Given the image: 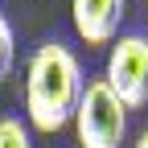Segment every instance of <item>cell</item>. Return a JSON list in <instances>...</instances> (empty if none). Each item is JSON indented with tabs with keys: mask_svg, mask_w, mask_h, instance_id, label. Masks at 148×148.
I'll return each mask as SVG.
<instances>
[{
	"mask_svg": "<svg viewBox=\"0 0 148 148\" xmlns=\"http://www.w3.org/2000/svg\"><path fill=\"white\" fill-rule=\"evenodd\" d=\"M136 148H148V132H144V136H140V140H136Z\"/></svg>",
	"mask_w": 148,
	"mask_h": 148,
	"instance_id": "52a82bcc",
	"label": "cell"
},
{
	"mask_svg": "<svg viewBox=\"0 0 148 148\" xmlns=\"http://www.w3.org/2000/svg\"><path fill=\"white\" fill-rule=\"evenodd\" d=\"M123 0H70V21L74 33L86 45H111L119 37V21H123Z\"/></svg>",
	"mask_w": 148,
	"mask_h": 148,
	"instance_id": "277c9868",
	"label": "cell"
},
{
	"mask_svg": "<svg viewBox=\"0 0 148 148\" xmlns=\"http://www.w3.org/2000/svg\"><path fill=\"white\" fill-rule=\"evenodd\" d=\"M103 82L119 95L123 107H144L148 103V37L144 33H123L111 41Z\"/></svg>",
	"mask_w": 148,
	"mask_h": 148,
	"instance_id": "3957f363",
	"label": "cell"
},
{
	"mask_svg": "<svg viewBox=\"0 0 148 148\" xmlns=\"http://www.w3.org/2000/svg\"><path fill=\"white\" fill-rule=\"evenodd\" d=\"M0 148H33V140H29V127H25L21 119L4 115V119H0Z\"/></svg>",
	"mask_w": 148,
	"mask_h": 148,
	"instance_id": "5b68a950",
	"label": "cell"
},
{
	"mask_svg": "<svg viewBox=\"0 0 148 148\" xmlns=\"http://www.w3.org/2000/svg\"><path fill=\"white\" fill-rule=\"evenodd\" d=\"M82 62L74 58V49L62 41L37 45L29 58V78H25V111L37 132H62L74 119V107L82 95Z\"/></svg>",
	"mask_w": 148,
	"mask_h": 148,
	"instance_id": "6da1fadb",
	"label": "cell"
},
{
	"mask_svg": "<svg viewBox=\"0 0 148 148\" xmlns=\"http://www.w3.org/2000/svg\"><path fill=\"white\" fill-rule=\"evenodd\" d=\"M12 62H16V37H12V25H8V16L0 12V82L8 78Z\"/></svg>",
	"mask_w": 148,
	"mask_h": 148,
	"instance_id": "8992f818",
	"label": "cell"
},
{
	"mask_svg": "<svg viewBox=\"0 0 148 148\" xmlns=\"http://www.w3.org/2000/svg\"><path fill=\"white\" fill-rule=\"evenodd\" d=\"M74 132L78 148H119L127 132V107L103 78H86L78 107H74Z\"/></svg>",
	"mask_w": 148,
	"mask_h": 148,
	"instance_id": "7a4b0ae2",
	"label": "cell"
}]
</instances>
